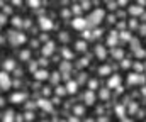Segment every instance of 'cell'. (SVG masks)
<instances>
[{
	"mask_svg": "<svg viewBox=\"0 0 146 122\" xmlns=\"http://www.w3.org/2000/svg\"><path fill=\"white\" fill-rule=\"evenodd\" d=\"M41 24H42V27H51V22H49L48 19H42V22H41Z\"/></svg>",
	"mask_w": 146,
	"mask_h": 122,
	"instance_id": "obj_2",
	"label": "cell"
},
{
	"mask_svg": "<svg viewBox=\"0 0 146 122\" xmlns=\"http://www.w3.org/2000/svg\"><path fill=\"white\" fill-rule=\"evenodd\" d=\"M85 24H87V20H83V19H75V22H73V26H75V27H78V29H80V27H83Z\"/></svg>",
	"mask_w": 146,
	"mask_h": 122,
	"instance_id": "obj_1",
	"label": "cell"
}]
</instances>
